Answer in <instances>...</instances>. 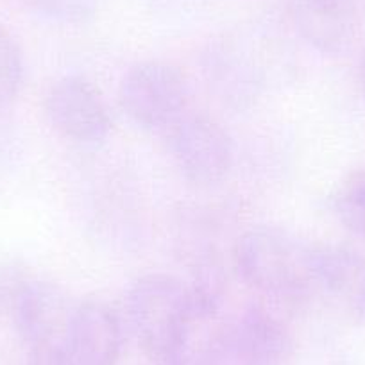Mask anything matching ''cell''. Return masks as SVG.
Wrapping results in <instances>:
<instances>
[{
	"instance_id": "cell-6",
	"label": "cell",
	"mask_w": 365,
	"mask_h": 365,
	"mask_svg": "<svg viewBox=\"0 0 365 365\" xmlns=\"http://www.w3.org/2000/svg\"><path fill=\"white\" fill-rule=\"evenodd\" d=\"M122 349V324L106 303L86 299L73 307L61 351L70 365H115Z\"/></svg>"
},
{
	"instance_id": "cell-4",
	"label": "cell",
	"mask_w": 365,
	"mask_h": 365,
	"mask_svg": "<svg viewBox=\"0 0 365 365\" xmlns=\"http://www.w3.org/2000/svg\"><path fill=\"white\" fill-rule=\"evenodd\" d=\"M168 149L187 181L210 187L233 167V142L226 129L208 115H182L170 125Z\"/></svg>"
},
{
	"instance_id": "cell-10",
	"label": "cell",
	"mask_w": 365,
	"mask_h": 365,
	"mask_svg": "<svg viewBox=\"0 0 365 365\" xmlns=\"http://www.w3.org/2000/svg\"><path fill=\"white\" fill-rule=\"evenodd\" d=\"M333 210L346 230L365 238V170L353 172L340 182Z\"/></svg>"
},
{
	"instance_id": "cell-14",
	"label": "cell",
	"mask_w": 365,
	"mask_h": 365,
	"mask_svg": "<svg viewBox=\"0 0 365 365\" xmlns=\"http://www.w3.org/2000/svg\"><path fill=\"white\" fill-rule=\"evenodd\" d=\"M31 365H70L63 356L61 346L31 351Z\"/></svg>"
},
{
	"instance_id": "cell-7",
	"label": "cell",
	"mask_w": 365,
	"mask_h": 365,
	"mask_svg": "<svg viewBox=\"0 0 365 365\" xmlns=\"http://www.w3.org/2000/svg\"><path fill=\"white\" fill-rule=\"evenodd\" d=\"M72 310L58 285L31 278L16 297L11 317L31 353L61 346Z\"/></svg>"
},
{
	"instance_id": "cell-12",
	"label": "cell",
	"mask_w": 365,
	"mask_h": 365,
	"mask_svg": "<svg viewBox=\"0 0 365 365\" xmlns=\"http://www.w3.org/2000/svg\"><path fill=\"white\" fill-rule=\"evenodd\" d=\"M38 15L59 24H84L93 19L99 0H27Z\"/></svg>"
},
{
	"instance_id": "cell-1",
	"label": "cell",
	"mask_w": 365,
	"mask_h": 365,
	"mask_svg": "<svg viewBox=\"0 0 365 365\" xmlns=\"http://www.w3.org/2000/svg\"><path fill=\"white\" fill-rule=\"evenodd\" d=\"M235 267L251 289L279 299L314 292V245L278 227H252L235 245Z\"/></svg>"
},
{
	"instance_id": "cell-9",
	"label": "cell",
	"mask_w": 365,
	"mask_h": 365,
	"mask_svg": "<svg viewBox=\"0 0 365 365\" xmlns=\"http://www.w3.org/2000/svg\"><path fill=\"white\" fill-rule=\"evenodd\" d=\"M361 0H297L294 20L308 45L324 54H339L354 40Z\"/></svg>"
},
{
	"instance_id": "cell-13",
	"label": "cell",
	"mask_w": 365,
	"mask_h": 365,
	"mask_svg": "<svg viewBox=\"0 0 365 365\" xmlns=\"http://www.w3.org/2000/svg\"><path fill=\"white\" fill-rule=\"evenodd\" d=\"M33 278L19 259H0V315L11 314L20 290Z\"/></svg>"
},
{
	"instance_id": "cell-2",
	"label": "cell",
	"mask_w": 365,
	"mask_h": 365,
	"mask_svg": "<svg viewBox=\"0 0 365 365\" xmlns=\"http://www.w3.org/2000/svg\"><path fill=\"white\" fill-rule=\"evenodd\" d=\"M125 310L138 342L160 364L182 346L199 321L190 287L163 272L136 279L125 296Z\"/></svg>"
},
{
	"instance_id": "cell-8",
	"label": "cell",
	"mask_w": 365,
	"mask_h": 365,
	"mask_svg": "<svg viewBox=\"0 0 365 365\" xmlns=\"http://www.w3.org/2000/svg\"><path fill=\"white\" fill-rule=\"evenodd\" d=\"M314 290L353 322H365V258L346 245H314Z\"/></svg>"
},
{
	"instance_id": "cell-11",
	"label": "cell",
	"mask_w": 365,
	"mask_h": 365,
	"mask_svg": "<svg viewBox=\"0 0 365 365\" xmlns=\"http://www.w3.org/2000/svg\"><path fill=\"white\" fill-rule=\"evenodd\" d=\"M24 83V54L16 38L0 27V108L11 104Z\"/></svg>"
},
{
	"instance_id": "cell-15",
	"label": "cell",
	"mask_w": 365,
	"mask_h": 365,
	"mask_svg": "<svg viewBox=\"0 0 365 365\" xmlns=\"http://www.w3.org/2000/svg\"><path fill=\"white\" fill-rule=\"evenodd\" d=\"M358 81H360L361 93H364V97H365V51H364V54H361L360 66H358Z\"/></svg>"
},
{
	"instance_id": "cell-5",
	"label": "cell",
	"mask_w": 365,
	"mask_h": 365,
	"mask_svg": "<svg viewBox=\"0 0 365 365\" xmlns=\"http://www.w3.org/2000/svg\"><path fill=\"white\" fill-rule=\"evenodd\" d=\"M48 124L59 136L84 147H96L108 138L111 118L101 91L83 76L56 81L45 97Z\"/></svg>"
},
{
	"instance_id": "cell-3",
	"label": "cell",
	"mask_w": 365,
	"mask_h": 365,
	"mask_svg": "<svg viewBox=\"0 0 365 365\" xmlns=\"http://www.w3.org/2000/svg\"><path fill=\"white\" fill-rule=\"evenodd\" d=\"M120 108L142 129L170 128L188 103V81L179 66L143 61L124 76L118 91Z\"/></svg>"
}]
</instances>
